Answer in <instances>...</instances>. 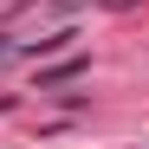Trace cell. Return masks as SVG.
Here are the masks:
<instances>
[{"label":"cell","instance_id":"obj_1","mask_svg":"<svg viewBox=\"0 0 149 149\" xmlns=\"http://www.w3.org/2000/svg\"><path fill=\"white\" fill-rule=\"evenodd\" d=\"M84 71V58H71V65H52V71H39V91H52V84H65V78H78Z\"/></svg>","mask_w":149,"mask_h":149}]
</instances>
